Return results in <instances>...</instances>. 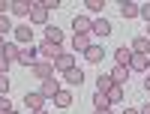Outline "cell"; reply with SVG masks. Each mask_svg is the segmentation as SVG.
Here are the masks:
<instances>
[{"label": "cell", "mask_w": 150, "mask_h": 114, "mask_svg": "<svg viewBox=\"0 0 150 114\" xmlns=\"http://www.w3.org/2000/svg\"><path fill=\"white\" fill-rule=\"evenodd\" d=\"M45 42L60 45V42H63V30H60V27H54V24H48V27H45Z\"/></svg>", "instance_id": "obj_16"}, {"label": "cell", "mask_w": 150, "mask_h": 114, "mask_svg": "<svg viewBox=\"0 0 150 114\" xmlns=\"http://www.w3.org/2000/svg\"><path fill=\"white\" fill-rule=\"evenodd\" d=\"M6 114H18V111H15V108H9V111H6Z\"/></svg>", "instance_id": "obj_37"}, {"label": "cell", "mask_w": 150, "mask_h": 114, "mask_svg": "<svg viewBox=\"0 0 150 114\" xmlns=\"http://www.w3.org/2000/svg\"><path fill=\"white\" fill-rule=\"evenodd\" d=\"M93 105H96V111L111 108V99H108V93H99V90H96V96H93Z\"/></svg>", "instance_id": "obj_24"}, {"label": "cell", "mask_w": 150, "mask_h": 114, "mask_svg": "<svg viewBox=\"0 0 150 114\" xmlns=\"http://www.w3.org/2000/svg\"><path fill=\"white\" fill-rule=\"evenodd\" d=\"M0 96H9V75H0Z\"/></svg>", "instance_id": "obj_28"}, {"label": "cell", "mask_w": 150, "mask_h": 114, "mask_svg": "<svg viewBox=\"0 0 150 114\" xmlns=\"http://www.w3.org/2000/svg\"><path fill=\"white\" fill-rule=\"evenodd\" d=\"M30 24H36V27H48V9L42 6V0H36L33 9H30Z\"/></svg>", "instance_id": "obj_2"}, {"label": "cell", "mask_w": 150, "mask_h": 114, "mask_svg": "<svg viewBox=\"0 0 150 114\" xmlns=\"http://www.w3.org/2000/svg\"><path fill=\"white\" fill-rule=\"evenodd\" d=\"M36 48H39V57H42V60H48V63H54L60 54H63V48L54 45V42H42V45H36Z\"/></svg>", "instance_id": "obj_5"}, {"label": "cell", "mask_w": 150, "mask_h": 114, "mask_svg": "<svg viewBox=\"0 0 150 114\" xmlns=\"http://www.w3.org/2000/svg\"><path fill=\"white\" fill-rule=\"evenodd\" d=\"M111 87H114V81H111V75H99V78H96V90H99V93H108Z\"/></svg>", "instance_id": "obj_23"}, {"label": "cell", "mask_w": 150, "mask_h": 114, "mask_svg": "<svg viewBox=\"0 0 150 114\" xmlns=\"http://www.w3.org/2000/svg\"><path fill=\"white\" fill-rule=\"evenodd\" d=\"M123 114H141L138 108H126V111H123Z\"/></svg>", "instance_id": "obj_34"}, {"label": "cell", "mask_w": 150, "mask_h": 114, "mask_svg": "<svg viewBox=\"0 0 150 114\" xmlns=\"http://www.w3.org/2000/svg\"><path fill=\"white\" fill-rule=\"evenodd\" d=\"M12 36H15V45H33V27L30 24H18L12 30Z\"/></svg>", "instance_id": "obj_4"}, {"label": "cell", "mask_w": 150, "mask_h": 114, "mask_svg": "<svg viewBox=\"0 0 150 114\" xmlns=\"http://www.w3.org/2000/svg\"><path fill=\"white\" fill-rule=\"evenodd\" d=\"M54 105H57V108H69V105H72V90H60V93L54 96Z\"/></svg>", "instance_id": "obj_21"}, {"label": "cell", "mask_w": 150, "mask_h": 114, "mask_svg": "<svg viewBox=\"0 0 150 114\" xmlns=\"http://www.w3.org/2000/svg\"><path fill=\"white\" fill-rule=\"evenodd\" d=\"M90 45H93L90 33H75V36H72V48H75V51H81V54H84Z\"/></svg>", "instance_id": "obj_11"}, {"label": "cell", "mask_w": 150, "mask_h": 114, "mask_svg": "<svg viewBox=\"0 0 150 114\" xmlns=\"http://www.w3.org/2000/svg\"><path fill=\"white\" fill-rule=\"evenodd\" d=\"M144 36H147V39H150V24H147V33H144Z\"/></svg>", "instance_id": "obj_38"}, {"label": "cell", "mask_w": 150, "mask_h": 114, "mask_svg": "<svg viewBox=\"0 0 150 114\" xmlns=\"http://www.w3.org/2000/svg\"><path fill=\"white\" fill-rule=\"evenodd\" d=\"M147 60H150V54H135V51H132L129 69H132V72H147Z\"/></svg>", "instance_id": "obj_13"}, {"label": "cell", "mask_w": 150, "mask_h": 114, "mask_svg": "<svg viewBox=\"0 0 150 114\" xmlns=\"http://www.w3.org/2000/svg\"><path fill=\"white\" fill-rule=\"evenodd\" d=\"M141 18L150 24V3H141Z\"/></svg>", "instance_id": "obj_30"}, {"label": "cell", "mask_w": 150, "mask_h": 114, "mask_svg": "<svg viewBox=\"0 0 150 114\" xmlns=\"http://www.w3.org/2000/svg\"><path fill=\"white\" fill-rule=\"evenodd\" d=\"M24 108H27L30 114H33V111H42V108H45V96H42L39 90H30V93H24Z\"/></svg>", "instance_id": "obj_3"}, {"label": "cell", "mask_w": 150, "mask_h": 114, "mask_svg": "<svg viewBox=\"0 0 150 114\" xmlns=\"http://www.w3.org/2000/svg\"><path fill=\"white\" fill-rule=\"evenodd\" d=\"M33 114H48V111H45V108H42V111H33Z\"/></svg>", "instance_id": "obj_39"}, {"label": "cell", "mask_w": 150, "mask_h": 114, "mask_svg": "<svg viewBox=\"0 0 150 114\" xmlns=\"http://www.w3.org/2000/svg\"><path fill=\"white\" fill-rule=\"evenodd\" d=\"M30 72H33L39 81H45V78H51V75H54V63H48V60H39L36 66H30Z\"/></svg>", "instance_id": "obj_7"}, {"label": "cell", "mask_w": 150, "mask_h": 114, "mask_svg": "<svg viewBox=\"0 0 150 114\" xmlns=\"http://www.w3.org/2000/svg\"><path fill=\"white\" fill-rule=\"evenodd\" d=\"M138 111H141V114H150V99H147V102H144V105H141Z\"/></svg>", "instance_id": "obj_32"}, {"label": "cell", "mask_w": 150, "mask_h": 114, "mask_svg": "<svg viewBox=\"0 0 150 114\" xmlns=\"http://www.w3.org/2000/svg\"><path fill=\"white\" fill-rule=\"evenodd\" d=\"M84 57L87 60H90V63H102V57H105V51H102V45H90V48H87V51H84Z\"/></svg>", "instance_id": "obj_17"}, {"label": "cell", "mask_w": 150, "mask_h": 114, "mask_svg": "<svg viewBox=\"0 0 150 114\" xmlns=\"http://www.w3.org/2000/svg\"><path fill=\"white\" fill-rule=\"evenodd\" d=\"M108 99H111V102H120V99H123V87H120V84H114V87L108 90Z\"/></svg>", "instance_id": "obj_26"}, {"label": "cell", "mask_w": 150, "mask_h": 114, "mask_svg": "<svg viewBox=\"0 0 150 114\" xmlns=\"http://www.w3.org/2000/svg\"><path fill=\"white\" fill-rule=\"evenodd\" d=\"M3 48H6V39H3V36H0V54H3Z\"/></svg>", "instance_id": "obj_35"}, {"label": "cell", "mask_w": 150, "mask_h": 114, "mask_svg": "<svg viewBox=\"0 0 150 114\" xmlns=\"http://www.w3.org/2000/svg\"><path fill=\"white\" fill-rule=\"evenodd\" d=\"M144 90L150 93V72H147V78H144Z\"/></svg>", "instance_id": "obj_33"}, {"label": "cell", "mask_w": 150, "mask_h": 114, "mask_svg": "<svg viewBox=\"0 0 150 114\" xmlns=\"http://www.w3.org/2000/svg\"><path fill=\"white\" fill-rule=\"evenodd\" d=\"M18 51H21V48H18L15 42H6V48H3V57H6L9 63H18Z\"/></svg>", "instance_id": "obj_22"}, {"label": "cell", "mask_w": 150, "mask_h": 114, "mask_svg": "<svg viewBox=\"0 0 150 114\" xmlns=\"http://www.w3.org/2000/svg\"><path fill=\"white\" fill-rule=\"evenodd\" d=\"M9 9H12V3H9V0H0V15H6Z\"/></svg>", "instance_id": "obj_31"}, {"label": "cell", "mask_w": 150, "mask_h": 114, "mask_svg": "<svg viewBox=\"0 0 150 114\" xmlns=\"http://www.w3.org/2000/svg\"><path fill=\"white\" fill-rule=\"evenodd\" d=\"M129 72H132L129 66H114V69H111L108 75H111V81H114V84H120V87H123V84L129 81Z\"/></svg>", "instance_id": "obj_12"}, {"label": "cell", "mask_w": 150, "mask_h": 114, "mask_svg": "<svg viewBox=\"0 0 150 114\" xmlns=\"http://www.w3.org/2000/svg\"><path fill=\"white\" fill-rule=\"evenodd\" d=\"M63 78H66V84H72V87H78V84L84 81V72H81L78 66H72L69 72H63Z\"/></svg>", "instance_id": "obj_18"}, {"label": "cell", "mask_w": 150, "mask_h": 114, "mask_svg": "<svg viewBox=\"0 0 150 114\" xmlns=\"http://www.w3.org/2000/svg\"><path fill=\"white\" fill-rule=\"evenodd\" d=\"M72 66H75V54L72 51H63V54L54 60V72H69Z\"/></svg>", "instance_id": "obj_8"}, {"label": "cell", "mask_w": 150, "mask_h": 114, "mask_svg": "<svg viewBox=\"0 0 150 114\" xmlns=\"http://www.w3.org/2000/svg\"><path fill=\"white\" fill-rule=\"evenodd\" d=\"M129 48H132L135 54H150V39H147V36H135Z\"/></svg>", "instance_id": "obj_15"}, {"label": "cell", "mask_w": 150, "mask_h": 114, "mask_svg": "<svg viewBox=\"0 0 150 114\" xmlns=\"http://www.w3.org/2000/svg\"><path fill=\"white\" fill-rule=\"evenodd\" d=\"M93 33L105 39V36L111 33V21H108V18H96V21H93Z\"/></svg>", "instance_id": "obj_19"}, {"label": "cell", "mask_w": 150, "mask_h": 114, "mask_svg": "<svg viewBox=\"0 0 150 114\" xmlns=\"http://www.w3.org/2000/svg\"><path fill=\"white\" fill-rule=\"evenodd\" d=\"M18 63L21 66H36V63H39V48L36 45H24L18 51Z\"/></svg>", "instance_id": "obj_1"}, {"label": "cell", "mask_w": 150, "mask_h": 114, "mask_svg": "<svg viewBox=\"0 0 150 114\" xmlns=\"http://www.w3.org/2000/svg\"><path fill=\"white\" fill-rule=\"evenodd\" d=\"M9 108H12V102H9V99H6V96H0V114H6Z\"/></svg>", "instance_id": "obj_29"}, {"label": "cell", "mask_w": 150, "mask_h": 114, "mask_svg": "<svg viewBox=\"0 0 150 114\" xmlns=\"http://www.w3.org/2000/svg\"><path fill=\"white\" fill-rule=\"evenodd\" d=\"M30 9H33V3H30V0H12V15H18V18H24V15H27L30 18Z\"/></svg>", "instance_id": "obj_10"}, {"label": "cell", "mask_w": 150, "mask_h": 114, "mask_svg": "<svg viewBox=\"0 0 150 114\" xmlns=\"http://www.w3.org/2000/svg\"><path fill=\"white\" fill-rule=\"evenodd\" d=\"M96 114H111V108H102V111H96Z\"/></svg>", "instance_id": "obj_36"}, {"label": "cell", "mask_w": 150, "mask_h": 114, "mask_svg": "<svg viewBox=\"0 0 150 114\" xmlns=\"http://www.w3.org/2000/svg\"><path fill=\"white\" fill-rule=\"evenodd\" d=\"M120 15L123 18H138L141 15V3H132V0H120Z\"/></svg>", "instance_id": "obj_9"}, {"label": "cell", "mask_w": 150, "mask_h": 114, "mask_svg": "<svg viewBox=\"0 0 150 114\" xmlns=\"http://www.w3.org/2000/svg\"><path fill=\"white\" fill-rule=\"evenodd\" d=\"M114 60H117V66H129V60H132V48H117V51H114Z\"/></svg>", "instance_id": "obj_20"}, {"label": "cell", "mask_w": 150, "mask_h": 114, "mask_svg": "<svg viewBox=\"0 0 150 114\" xmlns=\"http://www.w3.org/2000/svg\"><path fill=\"white\" fill-rule=\"evenodd\" d=\"M60 90H63V87H60V81L54 78V75H51V78H45V81H42V87H39V93H42L45 99H54Z\"/></svg>", "instance_id": "obj_6"}, {"label": "cell", "mask_w": 150, "mask_h": 114, "mask_svg": "<svg viewBox=\"0 0 150 114\" xmlns=\"http://www.w3.org/2000/svg\"><path fill=\"white\" fill-rule=\"evenodd\" d=\"M9 30H15V27H12V21H9V15H0V36L6 39V33H9Z\"/></svg>", "instance_id": "obj_25"}, {"label": "cell", "mask_w": 150, "mask_h": 114, "mask_svg": "<svg viewBox=\"0 0 150 114\" xmlns=\"http://www.w3.org/2000/svg\"><path fill=\"white\" fill-rule=\"evenodd\" d=\"M147 72H150V60H147Z\"/></svg>", "instance_id": "obj_40"}, {"label": "cell", "mask_w": 150, "mask_h": 114, "mask_svg": "<svg viewBox=\"0 0 150 114\" xmlns=\"http://www.w3.org/2000/svg\"><path fill=\"white\" fill-rule=\"evenodd\" d=\"M84 3H87V9H90V12H102V0H84Z\"/></svg>", "instance_id": "obj_27"}, {"label": "cell", "mask_w": 150, "mask_h": 114, "mask_svg": "<svg viewBox=\"0 0 150 114\" xmlns=\"http://www.w3.org/2000/svg\"><path fill=\"white\" fill-rule=\"evenodd\" d=\"M72 27H75V33H93V21L87 18V15H75Z\"/></svg>", "instance_id": "obj_14"}]
</instances>
